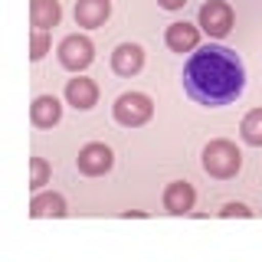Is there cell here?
Instances as JSON below:
<instances>
[{"label": "cell", "instance_id": "6da1fadb", "mask_svg": "<svg viewBox=\"0 0 262 262\" xmlns=\"http://www.w3.org/2000/svg\"><path fill=\"white\" fill-rule=\"evenodd\" d=\"M180 82H184V92L196 105L223 108L246 92V66L239 53H233L229 46L207 43L190 53V59L184 62Z\"/></svg>", "mask_w": 262, "mask_h": 262}, {"label": "cell", "instance_id": "7a4b0ae2", "mask_svg": "<svg viewBox=\"0 0 262 262\" xmlns=\"http://www.w3.org/2000/svg\"><path fill=\"white\" fill-rule=\"evenodd\" d=\"M200 161H203V170H207L210 177H216V180H233L243 170V151L233 141H226V138L210 141L203 147Z\"/></svg>", "mask_w": 262, "mask_h": 262}, {"label": "cell", "instance_id": "3957f363", "mask_svg": "<svg viewBox=\"0 0 262 262\" xmlns=\"http://www.w3.org/2000/svg\"><path fill=\"white\" fill-rule=\"evenodd\" d=\"M112 115L121 128H141V125L151 121L154 102H151V95H144V92H125V95L115 98Z\"/></svg>", "mask_w": 262, "mask_h": 262}, {"label": "cell", "instance_id": "277c9868", "mask_svg": "<svg viewBox=\"0 0 262 262\" xmlns=\"http://www.w3.org/2000/svg\"><path fill=\"white\" fill-rule=\"evenodd\" d=\"M56 56H59V66L69 72H85L89 66L95 59V43L85 36V33H69V36L59 43L56 49Z\"/></svg>", "mask_w": 262, "mask_h": 262}, {"label": "cell", "instance_id": "5b68a950", "mask_svg": "<svg viewBox=\"0 0 262 262\" xmlns=\"http://www.w3.org/2000/svg\"><path fill=\"white\" fill-rule=\"evenodd\" d=\"M233 23H236V13H233V7H229L226 0H207V4L200 7V13H196V27L207 33L210 39L229 36Z\"/></svg>", "mask_w": 262, "mask_h": 262}, {"label": "cell", "instance_id": "8992f818", "mask_svg": "<svg viewBox=\"0 0 262 262\" xmlns=\"http://www.w3.org/2000/svg\"><path fill=\"white\" fill-rule=\"evenodd\" d=\"M76 167H79V174H85V177H105V174H108V170L115 167V154H112V147H108V144H102V141H89V144H82V147H79Z\"/></svg>", "mask_w": 262, "mask_h": 262}, {"label": "cell", "instance_id": "52a82bcc", "mask_svg": "<svg viewBox=\"0 0 262 262\" xmlns=\"http://www.w3.org/2000/svg\"><path fill=\"white\" fill-rule=\"evenodd\" d=\"M200 27H193V23H187V20H177V23H170L167 30H164V43H167L170 53H193V49H200Z\"/></svg>", "mask_w": 262, "mask_h": 262}, {"label": "cell", "instance_id": "ba28073f", "mask_svg": "<svg viewBox=\"0 0 262 262\" xmlns=\"http://www.w3.org/2000/svg\"><path fill=\"white\" fill-rule=\"evenodd\" d=\"M144 69V49L138 46V43H118L115 46V53H112V72L115 76H138V72Z\"/></svg>", "mask_w": 262, "mask_h": 262}, {"label": "cell", "instance_id": "9c48e42d", "mask_svg": "<svg viewBox=\"0 0 262 262\" xmlns=\"http://www.w3.org/2000/svg\"><path fill=\"white\" fill-rule=\"evenodd\" d=\"M161 200H164V210H167V213L184 216V213L193 210L196 190H193V184H187V180H174V184L164 187V196H161Z\"/></svg>", "mask_w": 262, "mask_h": 262}, {"label": "cell", "instance_id": "30bf717a", "mask_svg": "<svg viewBox=\"0 0 262 262\" xmlns=\"http://www.w3.org/2000/svg\"><path fill=\"white\" fill-rule=\"evenodd\" d=\"M66 102H69L76 112L95 108V105H98V85L92 79H85V76L69 79V82H66Z\"/></svg>", "mask_w": 262, "mask_h": 262}, {"label": "cell", "instance_id": "8fae6325", "mask_svg": "<svg viewBox=\"0 0 262 262\" xmlns=\"http://www.w3.org/2000/svg\"><path fill=\"white\" fill-rule=\"evenodd\" d=\"M62 118V102L56 95H36L30 105V121L36 128H53Z\"/></svg>", "mask_w": 262, "mask_h": 262}, {"label": "cell", "instance_id": "7c38bea8", "mask_svg": "<svg viewBox=\"0 0 262 262\" xmlns=\"http://www.w3.org/2000/svg\"><path fill=\"white\" fill-rule=\"evenodd\" d=\"M112 16V0H79L76 4V27L95 30Z\"/></svg>", "mask_w": 262, "mask_h": 262}, {"label": "cell", "instance_id": "4fadbf2b", "mask_svg": "<svg viewBox=\"0 0 262 262\" xmlns=\"http://www.w3.org/2000/svg\"><path fill=\"white\" fill-rule=\"evenodd\" d=\"M69 213V207H66V196L62 193H33V200H30V216L33 220H43V216H66Z\"/></svg>", "mask_w": 262, "mask_h": 262}, {"label": "cell", "instance_id": "5bb4252c", "mask_svg": "<svg viewBox=\"0 0 262 262\" xmlns=\"http://www.w3.org/2000/svg\"><path fill=\"white\" fill-rule=\"evenodd\" d=\"M59 20H62L59 0H30V23H33V30L59 27Z\"/></svg>", "mask_w": 262, "mask_h": 262}, {"label": "cell", "instance_id": "9a60e30c", "mask_svg": "<svg viewBox=\"0 0 262 262\" xmlns=\"http://www.w3.org/2000/svg\"><path fill=\"white\" fill-rule=\"evenodd\" d=\"M239 138L252 147H262V108H252L239 121Z\"/></svg>", "mask_w": 262, "mask_h": 262}, {"label": "cell", "instance_id": "2e32d148", "mask_svg": "<svg viewBox=\"0 0 262 262\" xmlns=\"http://www.w3.org/2000/svg\"><path fill=\"white\" fill-rule=\"evenodd\" d=\"M49 177H53L49 161H46V158H30V190L39 193V190L49 184Z\"/></svg>", "mask_w": 262, "mask_h": 262}, {"label": "cell", "instance_id": "e0dca14e", "mask_svg": "<svg viewBox=\"0 0 262 262\" xmlns=\"http://www.w3.org/2000/svg\"><path fill=\"white\" fill-rule=\"evenodd\" d=\"M49 46H53L49 30H33V33H30V59H33V62L43 59V56L49 53Z\"/></svg>", "mask_w": 262, "mask_h": 262}, {"label": "cell", "instance_id": "ac0fdd59", "mask_svg": "<svg viewBox=\"0 0 262 262\" xmlns=\"http://www.w3.org/2000/svg\"><path fill=\"white\" fill-rule=\"evenodd\" d=\"M220 216H223V220H233V216H243V220H249V216H252V210L246 207V203H226V207L220 210Z\"/></svg>", "mask_w": 262, "mask_h": 262}, {"label": "cell", "instance_id": "d6986e66", "mask_svg": "<svg viewBox=\"0 0 262 262\" xmlns=\"http://www.w3.org/2000/svg\"><path fill=\"white\" fill-rule=\"evenodd\" d=\"M184 4H187V0H158V7H161V10H180Z\"/></svg>", "mask_w": 262, "mask_h": 262}]
</instances>
